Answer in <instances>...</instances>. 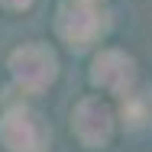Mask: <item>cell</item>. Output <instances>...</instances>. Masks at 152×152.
I'll use <instances>...</instances> for the list:
<instances>
[{
    "label": "cell",
    "mask_w": 152,
    "mask_h": 152,
    "mask_svg": "<svg viewBox=\"0 0 152 152\" xmlns=\"http://www.w3.org/2000/svg\"><path fill=\"white\" fill-rule=\"evenodd\" d=\"M7 68H10L13 81H16L23 91L39 94V91H45V88L55 81L58 58H55V52H52L49 45H42V42H23L20 49L10 52Z\"/></svg>",
    "instance_id": "1"
},
{
    "label": "cell",
    "mask_w": 152,
    "mask_h": 152,
    "mask_svg": "<svg viewBox=\"0 0 152 152\" xmlns=\"http://www.w3.org/2000/svg\"><path fill=\"white\" fill-rule=\"evenodd\" d=\"M49 126L32 107H10L0 117V146L7 152H49Z\"/></svg>",
    "instance_id": "2"
},
{
    "label": "cell",
    "mask_w": 152,
    "mask_h": 152,
    "mask_svg": "<svg viewBox=\"0 0 152 152\" xmlns=\"http://www.w3.org/2000/svg\"><path fill=\"white\" fill-rule=\"evenodd\" d=\"M104 26H107V20L94 0H65L55 16V32L71 49H88L91 42H97Z\"/></svg>",
    "instance_id": "3"
},
{
    "label": "cell",
    "mask_w": 152,
    "mask_h": 152,
    "mask_svg": "<svg viewBox=\"0 0 152 152\" xmlns=\"http://www.w3.org/2000/svg\"><path fill=\"white\" fill-rule=\"evenodd\" d=\"M71 129L84 149H104L113 136V110L100 97H84L78 100L71 113Z\"/></svg>",
    "instance_id": "4"
},
{
    "label": "cell",
    "mask_w": 152,
    "mask_h": 152,
    "mask_svg": "<svg viewBox=\"0 0 152 152\" xmlns=\"http://www.w3.org/2000/svg\"><path fill=\"white\" fill-rule=\"evenodd\" d=\"M91 84L107 94H129L136 84V61L120 49H104L91 65Z\"/></svg>",
    "instance_id": "5"
},
{
    "label": "cell",
    "mask_w": 152,
    "mask_h": 152,
    "mask_svg": "<svg viewBox=\"0 0 152 152\" xmlns=\"http://www.w3.org/2000/svg\"><path fill=\"white\" fill-rule=\"evenodd\" d=\"M123 117L133 123V126H142V123L152 117V104H149V97H142V94H126Z\"/></svg>",
    "instance_id": "6"
},
{
    "label": "cell",
    "mask_w": 152,
    "mask_h": 152,
    "mask_svg": "<svg viewBox=\"0 0 152 152\" xmlns=\"http://www.w3.org/2000/svg\"><path fill=\"white\" fill-rule=\"evenodd\" d=\"M0 3H3L7 10H29L32 0H0Z\"/></svg>",
    "instance_id": "7"
}]
</instances>
